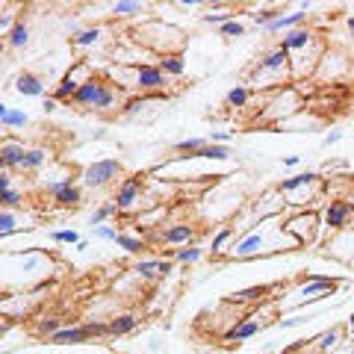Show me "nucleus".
Listing matches in <instances>:
<instances>
[{
	"instance_id": "obj_1",
	"label": "nucleus",
	"mask_w": 354,
	"mask_h": 354,
	"mask_svg": "<svg viewBox=\"0 0 354 354\" xmlns=\"http://www.w3.org/2000/svg\"><path fill=\"white\" fill-rule=\"evenodd\" d=\"M124 92L115 86V83H109L106 77H92L88 83L80 86V92L74 95V101L71 106L77 109H86V113H113V109H121L124 106Z\"/></svg>"
},
{
	"instance_id": "obj_2",
	"label": "nucleus",
	"mask_w": 354,
	"mask_h": 354,
	"mask_svg": "<svg viewBox=\"0 0 354 354\" xmlns=\"http://www.w3.org/2000/svg\"><path fill=\"white\" fill-rule=\"evenodd\" d=\"M283 80H292V53H286L283 48L274 44L272 50H266L263 57L254 65V74H251V83L254 86H272V83H283Z\"/></svg>"
},
{
	"instance_id": "obj_3",
	"label": "nucleus",
	"mask_w": 354,
	"mask_h": 354,
	"mask_svg": "<svg viewBox=\"0 0 354 354\" xmlns=\"http://www.w3.org/2000/svg\"><path fill=\"white\" fill-rule=\"evenodd\" d=\"M136 41L145 44L151 53L169 57V53L174 48H180L186 39H183V32L177 27H169V24H162V21H145V24L136 30Z\"/></svg>"
},
{
	"instance_id": "obj_4",
	"label": "nucleus",
	"mask_w": 354,
	"mask_h": 354,
	"mask_svg": "<svg viewBox=\"0 0 354 354\" xmlns=\"http://www.w3.org/2000/svg\"><path fill=\"white\" fill-rule=\"evenodd\" d=\"M274 216H281V213L263 216L260 221L248 225V234L242 236L234 248H230L227 257H230V260H254V257H263V254H269V251L278 254V251H274V245H269V234H266V225H269Z\"/></svg>"
},
{
	"instance_id": "obj_5",
	"label": "nucleus",
	"mask_w": 354,
	"mask_h": 354,
	"mask_svg": "<svg viewBox=\"0 0 354 354\" xmlns=\"http://www.w3.org/2000/svg\"><path fill=\"white\" fill-rule=\"evenodd\" d=\"M92 77H95L92 62H88V59H77L71 68L62 74V80L57 83V88H53V97H57L59 104H71V101H74V95L80 92V86L88 83Z\"/></svg>"
},
{
	"instance_id": "obj_6",
	"label": "nucleus",
	"mask_w": 354,
	"mask_h": 354,
	"mask_svg": "<svg viewBox=\"0 0 354 354\" xmlns=\"http://www.w3.org/2000/svg\"><path fill=\"white\" fill-rule=\"evenodd\" d=\"M283 230L298 245H307V242H313L316 234L322 230V216L313 213V209H298V213L283 218Z\"/></svg>"
},
{
	"instance_id": "obj_7",
	"label": "nucleus",
	"mask_w": 354,
	"mask_h": 354,
	"mask_svg": "<svg viewBox=\"0 0 354 354\" xmlns=\"http://www.w3.org/2000/svg\"><path fill=\"white\" fill-rule=\"evenodd\" d=\"M124 174V165H121V160H97L92 165H86L83 174H80V180L86 189H106V186H113L118 183V177Z\"/></svg>"
},
{
	"instance_id": "obj_8",
	"label": "nucleus",
	"mask_w": 354,
	"mask_h": 354,
	"mask_svg": "<svg viewBox=\"0 0 354 354\" xmlns=\"http://www.w3.org/2000/svg\"><path fill=\"white\" fill-rule=\"evenodd\" d=\"M354 225V216H351V207L346 198H337V201H328L325 209H322V230L330 236V234H339Z\"/></svg>"
},
{
	"instance_id": "obj_9",
	"label": "nucleus",
	"mask_w": 354,
	"mask_h": 354,
	"mask_svg": "<svg viewBox=\"0 0 354 354\" xmlns=\"http://www.w3.org/2000/svg\"><path fill=\"white\" fill-rule=\"evenodd\" d=\"M142 192H145V174L124 177V180L118 183V189H115V198H113V204L118 207V213H130V209L142 201Z\"/></svg>"
},
{
	"instance_id": "obj_10",
	"label": "nucleus",
	"mask_w": 354,
	"mask_h": 354,
	"mask_svg": "<svg viewBox=\"0 0 354 354\" xmlns=\"http://www.w3.org/2000/svg\"><path fill=\"white\" fill-rule=\"evenodd\" d=\"M165 86H169V77L160 71V65H136V92L139 95H165Z\"/></svg>"
},
{
	"instance_id": "obj_11",
	"label": "nucleus",
	"mask_w": 354,
	"mask_h": 354,
	"mask_svg": "<svg viewBox=\"0 0 354 354\" xmlns=\"http://www.w3.org/2000/svg\"><path fill=\"white\" fill-rule=\"evenodd\" d=\"M325 44L322 41H313V44H310V48L307 50H301V53H298V57L292 59V80L298 83V80H301V77H310V74H316V68H319V62H322L325 59Z\"/></svg>"
},
{
	"instance_id": "obj_12",
	"label": "nucleus",
	"mask_w": 354,
	"mask_h": 354,
	"mask_svg": "<svg viewBox=\"0 0 354 354\" xmlns=\"http://www.w3.org/2000/svg\"><path fill=\"white\" fill-rule=\"evenodd\" d=\"M325 254L346 266H354V225L339 230V234H330L325 242Z\"/></svg>"
},
{
	"instance_id": "obj_13",
	"label": "nucleus",
	"mask_w": 354,
	"mask_h": 354,
	"mask_svg": "<svg viewBox=\"0 0 354 354\" xmlns=\"http://www.w3.org/2000/svg\"><path fill=\"white\" fill-rule=\"evenodd\" d=\"M337 286H339L337 278H322V274H304L298 295H301L304 301H319V298H328L330 292L337 290ZM304 301H301V304H304Z\"/></svg>"
},
{
	"instance_id": "obj_14",
	"label": "nucleus",
	"mask_w": 354,
	"mask_h": 354,
	"mask_svg": "<svg viewBox=\"0 0 354 354\" xmlns=\"http://www.w3.org/2000/svg\"><path fill=\"white\" fill-rule=\"evenodd\" d=\"M27 145L21 139H15L12 133H6V139H3V145H0V169L3 171H18L21 169V162H24L27 157Z\"/></svg>"
},
{
	"instance_id": "obj_15",
	"label": "nucleus",
	"mask_w": 354,
	"mask_h": 354,
	"mask_svg": "<svg viewBox=\"0 0 354 354\" xmlns=\"http://www.w3.org/2000/svg\"><path fill=\"white\" fill-rule=\"evenodd\" d=\"M44 342H48V346H86V342H92V330H88L86 322H71Z\"/></svg>"
},
{
	"instance_id": "obj_16",
	"label": "nucleus",
	"mask_w": 354,
	"mask_h": 354,
	"mask_svg": "<svg viewBox=\"0 0 354 354\" xmlns=\"http://www.w3.org/2000/svg\"><path fill=\"white\" fill-rule=\"evenodd\" d=\"M195 236H198V227H195V225H189V221H177V225L165 227L157 239L162 242V245L186 248V245H195Z\"/></svg>"
},
{
	"instance_id": "obj_17",
	"label": "nucleus",
	"mask_w": 354,
	"mask_h": 354,
	"mask_svg": "<svg viewBox=\"0 0 354 354\" xmlns=\"http://www.w3.org/2000/svg\"><path fill=\"white\" fill-rule=\"evenodd\" d=\"M174 272L171 260H151V257H139L136 266H133V274L142 281H153V278H165V274Z\"/></svg>"
},
{
	"instance_id": "obj_18",
	"label": "nucleus",
	"mask_w": 354,
	"mask_h": 354,
	"mask_svg": "<svg viewBox=\"0 0 354 354\" xmlns=\"http://www.w3.org/2000/svg\"><path fill=\"white\" fill-rule=\"evenodd\" d=\"M298 189H307V192H322V177H319L316 171H301V174L290 177V180H283V183L278 186V192H281V195H295Z\"/></svg>"
},
{
	"instance_id": "obj_19",
	"label": "nucleus",
	"mask_w": 354,
	"mask_h": 354,
	"mask_svg": "<svg viewBox=\"0 0 354 354\" xmlns=\"http://www.w3.org/2000/svg\"><path fill=\"white\" fill-rule=\"evenodd\" d=\"M316 36H319V32L307 30V27H298V30L283 32V36H281V41H278V48H283L286 53H301V50H307L310 44L316 41Z\"/></svg>"
},
{
	"instance_id": "obj_20",
	"label": "nucleus",
	"mask_w": 354,
	"mask_h": 354,
	"mask_svg": "<svg viewBox=\"0 0 354 354\" xmlns=\"http://www.w3.org/2000/svg\"><path fill=\"white\" fill-rule=\"evenodd\" d=\"M307 15H310V3L304 0V3H298V9L295 12H283L274 24H269L266 27V32H290V30H298V27H304V21H307Z\"/></svg>"
},
{
	"instance_id": "obj_21",
	"label": "nucleus",
	"mask_w": 354,
	"mask_h": 354,
	"mask_svg": "<svg viewBox=\"0 0 354 354\" xmlns=\"http://www.w3.org/2000/svg\"><path fill=\"white\" fill-rule=\"evenodd\" d=\"M260 328H263V322L257 316H242L234 328H227L225 334H221V339H225V342H242V339H251Z\"/></svg>"
},
{
	"instance_id": "obj_22",
	"label": "nucleus",
	"mask_w": 354,
	"mask_h": 354,
	"mask_svg": "<svg viewBox=\"0 0 354 354\" xmlns=\"http://www.w3.org/2000/svg\"><path fill=\"white\" fill-rule=\"evenodd\" d=\"M12 88L18 95H24V97H41V101H44V83H41V77L32 74V71H21L15 77Z\"/></svg>"
},
{
	"instance_id": "obj_23",
	"label": "nucleus",
	"mask_w": 354,
	"mask_h": 354,
	"mask_svg": "<svg viewBox=\"0 0 354 354\" xmlns=\"http://www.w3.org/2000/svg\"><path fill=\"white\" fill-rule=\"evenodd\" d=\"M50 160V148H44V145H32L30 151H27V157H24V162H21V174H36L44 162Z\"/></svg>"
},
{
	"instance_id": "obj_24",
	"label": "nucleus",
	"mask_w": 354,
	"mask_h": 354,
	"mask_svg": "<svg viewBox=\"0 0 354 354\" xmlns=\"http://www.w3.org/2000/svg\"><path fill=\"white\" fill-rule=\"evenodd\" d=\"M104 36H106V30L104 27H86V30H77L74 36H71V44L74 48H80V50H86V48H97V44L104 41Z\"/></svg>"
},
{
	"instance_id": "obj_25",
	"label": "nucleus",
	"mask_w": 354,
	"mask_h": 354,
	"mask_svg": "<svg viewBox=\"0 0 354 354\" xmlns=\"http://www.w3.org/2000/svg\"><path fill=\"white\" fill-rule=\"evenodd\" d=\"M139 325V316H133V313H118L109 319V339H118V337H127L133 334Z\"/></svg>"
},
{
	"instance_id": "obj_26",
	"label": "nucleus",
	"mask_w": 354,
	"mask_h": 354,
	"mask_svg": "<svg viewBox=\"0 0 354 354\" xmlns=\"http://www.w3.org/2000/svg\"><path fill=\"white\" fill-rule=\"evenodd\" d=\"M0 124L9 130H18V127H27L30 124V115L24 113V109H15V106H9V104H0Z\"/></svg>"
},
{
	"instance_id": "obj_27",
	"label": "nucleus",
	"mask_w": 354,
	"mask_h": 354,
	"mask_svg": "<svg viewBox=\"0 0 354 354\" xmlns=\"http://www.w3.org/2000/svg\"><path fill=\"white\" fill-rule=\"evenodd\" d=\"M115 245H118L121 251L133 254V257H142V254L148 251V242H145V236H139V234H118Z\"/></svg>"
},
{
	"instance_id": "obj_28",
	"label": "nucleus",
	"mask_w": 354,
	"mask_h": 354,
	"mask_svg": "<svg viewBox=\"0 0 354 354\" xmlns=\"http://www.w3.org/2000/svg\"><path fill=\"white\" fill-rule=\"evenodd\" d=\"M157 65H160V71H162L165 77H183V74H186V62H183L180 53H169V57H160Z\"/></svg>"
},
{
	"instance_id": "obj_29",
	"label": "nucleus",
	"mask_w": 354,
	"mask_h": 354,
	"mask_svg": "<svg viewBox=\"0 0 354 354\" xmlns=\"http://www.w3.org/2000/svg\"><path fill=\"white\" fill-rule=\"evenodd\" d=\"M204 248L201 245H186V248H174V251H169V257L171 260H177V263H183V266H195L198 260H204Z\"/></svg>"
},
{
	"instance_id": "obj_30",
	"label": "nucleus",
	"mask_w": 354,
	"mask_h": 354,
	"mask_svg": "<svg viewBox=\"0 0 354 354\" xmlns=\"http://www.w3.org/2000/svg\"><path fill=\"white\" fill-rule=\"evenodd\" d=\"M145 3H139V0H118V3L109 6V12H113L115 18H133V15H142L145 12Z\"/></svg>"
},
{
	"instance_id": "obj_31",
	"label": "nucleus",
	"mask_w": 354,
	"mask_h": 354,
	"mask_svg": "<svg viewBox=\"0 0 354 354\" xmlns=\"http://www.w3.org/2000/svg\"><path fill=\"white\" fill-rule=\"evenodd\" d=\"M71 186H77V174H74V171H65V174L57 177V180H48V183H44V192H48L50 198H57V195H62L65 189H71Z\"/></svg>"
},
{
	"instance_id": "obj_32",
	"label": "nucleus",
	"mask_w": 354,
	"mask_h": 354,
	"mask_svg": "<svg viewBox=\"0 0 354 354\" xmlns=\"http://www.w3.org/2000/svg\"><path fill=\"white\" fill-rule=\"evenodd\" d=\"M30 44V27L24 24V21H18V27L6 36V48L9 50H21V48H27Z\"/></svg>"
},
{
	"instance_id": "obj_33",
	"label": "nucleus",
	"mask_w": 354,
	"mask_h": 354,
	"mask_svg": "<svg viewBox=\"0 0 354 354\" xmlns=\"http://www.w3.org/2000/svg\"><path fill=\"white\" fill-rule=\"evenodd\" d=\"M53 204H57V207H62V209L80 207V204H83V186L77 183V186H71V189H65L62 195H57V198H53Z\"/></svg>"
},
{
	"instance_id": "obj_34",
	"label": "nucleus",
	"mask_w": 354,
	"mask_h": 354,
	"mask_svg": "<svg viewBox=\"0 0 354 354\" xmlns=\"http://www.w3.org/2000/svg\"><path fill=\"white\" fill-rule=\"evenodd\" d=\"M313 342L319 346V351L330 354V351H334V348L339 346V342H342V328H330V330H325V334H319Z\"/></svg>"
},
{
	"instance_id": "obj_35",
	"label": "nucleus",
	"mask_w": 354,
	"mask_h": 354,
	"mask_svg": "<svg viewBox=\"0 0 354 354\" xmlns=\"http://www.w3.org/2000/svg\"><path fill=\"white\" fill-rule=\"evenodd\" d=\"M189 160H216V162H227V160H230V151H227V145H207L204 151H198L195 157H189Z\"/></svg>"
},
{
	"instance_id": "obj_36",
	"label": "nucleus",
	"mask_w": 354,
	"mask_h": 354,
	"mask_svg": "<svg viewBox=\"0 0 354 354\" xmlns=\"http://www.w3.org/2000/svg\"><path fill=\"white\" fill-rule=\"evenodd\" d=\"M251 101V88L248 86H234L227 92V106H234V109H245Z\"/></svg>"
},
{
	"instance_id": "obj_37",
	"label": "nucleus",
	"mask_w": 354,
	"mask_h": 354,
	"mask_svg": "<svg viewBox=\"0 0 354 354\" xmlns=\"http://www.w3.org/2000/svg\"><path fill=\"white\" fill-rule=\"evenodd\" d=\"M283 12H281V9L278 6H266V9H257V12H251V18H254V24H257V27H269V24H274V21H278Z\"/></svg>"
},
{
	"instance_id": "obj_38",
	"label": "nucleus",
	"mask_w": 354,
	"mask_h": 354,
	"mask_svg": "<svg viewBox=\"0 0 354 354\" xmlns=\"http://www.w3.org/2000/svg\"><path fill=\"white\" fill-rule=\"evenodd\" d=\"M207 145H209V139H183L174 145V151H180V157H195V153L204 151Z\"/></svg>"
},
{
	"instance_id": "obj_39",
	"label": "nucleus",
	"mask_w": 354,
	"mask_h": 354,
	"mask_svg": "<svg viewBox=\"0 0 354 354\" xmlns=\"http://www.w3.org/2000/svg\"><path fill=\"white\" fill-rule=\"evenodd\" d=\"M48 239H50V242H57V245H74V248L83 242L77 230H50Z\"/></svg>"
},
{
	"instance_id": "obj_40",
	"label": "nucleus",
	"mask_w": 354,
	"mask_h": 354,
	"mask_svg": "<svg viewBox=\"0 0 354 354\" xmlns=\"http://www.w3.org/2000/svg\"><path fill=\"white\" fill-rule=\"evenodd\" d=\"M65 325H71V322H65V319H57V316H50V319H39V334L48 339V337H53V334H59V330L65 328Z\"/></svg>"
},
{
	"instance_id": "obj_41",
	"label": "nucleus",
	"mask_w": 354,
	"mask_h": 354,
	"mask_svg": "<svg viewBox=\"0 0 354 354\" xmlns=\"http://www.w3.org/2000/svg\"><path fill=\"white\" fill-rule=\"evenodd\" d=\"M115 213H118V207H115L113 201H104V204H101V207H97L95 213H92V218H88V221H92V230H95V227H101L104 221H106V218H113Z\"/></svg>"
},
{
	"instance_id": "obj_42",
	"label": "nucleus",
	"mask_w": 354,
	"mask_h": 354,
	"mask_svg": "<svg viewBox=\"0 0 354 354\" xmlns=\"http://www.w3.org/2000/svg\"><path fill=\"white\" fill-rule=\"evenodd\" d=\"M0 204H3V209H18L21 204H24V189H3L0 192Z\"/></svg>"
},
{
	"instance_id": "obj_43",
	"label": "nucleus",
	"mask_w": 354,
	"mask_h": 354,
	"mask_svg": "<svg viewBox=\"0 0 354 354\" xmlns=\"http://www.w3.org/2000/svg\"><path fill=\"white\" fill-rule=\"evenodd\" d=\"M230 236H234V227H230V225H225V227H221L218 234L213 236V242H209V254H213V257H218V254H221V248L227 245V239H230Z\"/></svg>"
},
{
	"instance_id": "obj_44",
	"label": "nucleus",
	"mask_w": 354,
	"mask_h": 354,
	"mask_svg": "<svg viewBox=\"0 0 354 354\" xmlns=\"http://www.w3.org/2000/svg\"><path fill=\"white\" fill-rule=\"evenodd\" d=\"M266 292H269L266 286H251V290H239V292H234L230 298H234V301H239V304H242V301H260Z\"/></svg>"
},
{
	"instance_id": "obj_45",
	"label": "nucleus",
	"mask_w": 354,
	"mask_h": 354,
	"mask_svg": "<svg viewBox=\"0 0 354 354\" xmlns=\"http://www.w3.org/2000/svg\"><path fill=\"white\" fill-rule=\"evenodd\" d=\"M201 21L204 24H213V27H225L227 21H236V12H204Z\"/></svg>"
},
{
	"instance_id": "obj_46",
	"label": "nucleus",
	"mask_w": 354,
	"mask_h": 354,
	"mask_svg": "<svg viewBox=\"0 0 354 354\" xmlns=\"http://www.w3.org/2000/svg\"><path fill=\"white\" fill-rule=\"evenodd\" d=\"M148 101H151L148 95H136V97H127V101H124V106H121V115H136L139 109L145 106Z\"/></svg>"
},
{
	"instance_id": "obj_47",
	"label": "nucleus",
	"mask_w": 354,
	"mask_h": 354,
	"mask_svg": "<svg viewBox=\"0 0 354 354\" xmlns=\"http://www.w3.org/2000/svg\"><path fill=\"white\" fill-rule=\"evenodd\" d=\"M218 32L225 39H242L245 36V24H242V21H227L225 27H218Z\"/></svg>"
},
{
	"instance_id": "obj_48",
	"label": "nucleus",
	"mask_w": 354,
	"mask_h": 354,
	"mask_svg": "<svg viewBox=\"0 0 354 354\" xmlns=\"http://www.w3.org/2000/svg\"><path fill=\"white\" fill-rule=\"evenodd\" d=\"M118 225H101V227H95V236L97 239H104V242H115L118 239Z\"/></svg>"
},
{
	"instance_id": "obj_49",
	"label": "nucleus",
	"mask_w": 354,
	"mask_h": 354,
	"mask_svg": "<svg viewBox=\"0 0 354 354\" xmlns=\"http://www.w3.org/2000/svg\"><path fill=\"white\" fill-rule=\"evenodd\" d=\"M230 139H234V133L230 130H213L209 133V145H227Z\"/></svg>"
},
{
	"instance_id": "obj_50",
	"label": "nucleus",
	"mask_w": 354,
	"mask_h": 354,
	"mask_svg": "<svg viewBox=\"0 0 354 354\" xmlns=\"http://www.w3.org/2000/svg\"><path fill=\"white\" fill-rule=\"evenodd\" d=\"M307 322V316H281L278 319V328H298V325H304Z\"/></svg>"
},
{
	"instance_id": "obj_51",
	"label": "nucleus",
	"mask_w": 354,
	"mask_h": 354,
	"mask_svg": "<svg viewBox=\"0 0 354 354\" xmlns=\"http://www.w3.org/2000/svg\"><path fill=\"white\" fill-rule=\"evenodd\" d=\"M12 183H15V174L12 171H0V192L12 189Z\"/></svg>"
},
{
	"instance_id": "obj_52",
	"label": "nucleus",
	"mask_w": 354,
	"mask_h": 354,
	"mask_svg": "<svg viewBox=\"0 0 354 354\" xmlns=\"http://www.w3.org/2000/svg\"><path fill=\"white\" fill-rule=\"evenodd\" d=\"M339 139H342V130H328V133H325V139H322V145L330 148V145H337Z\"/></svg>"
},
{
	"instance_id": "obj_53",
	"label": "nucleus",
	"mask_w": 354,
	"mask_h": 354,
	"mask_svg": "<svg viewBox=\"0 0 354 354\" xmlns=\"http://www.w3.org/2000/svg\"><path fill=\"white\" fill-rule=\"evenodd\" d=\"M41 109H44L48 115H50V113H57V109H59V101H57L53 95H50V97H44V101H41Z\"/></svg>"
},
{
	"instance_id": "obj_54",
	"label": "nucleus",
	"mask_w": 354,
	"mask_h": 354,
	"mask_svg": "<svg viewBox=\"0 0 354 354\" xmlns=\"http://www.w3.org/2000/svg\"><path fill=\"white\" fill-rule=\"evenodd\" d=\"M298 162H301V160H298V157H286V160H283V165H286V169H295V165H298Z\"/></svg>"
},
{
	"instance_id": "obj_55",
	"label": "nucleus",
	"mask_w": 354,
	"mask_h": 354,
	"mask_svg": "<svg viewBox=\"0 0 354 354\" xmlns=\"http://www.w3.org/2000/svg\"><path fill=\"white\" fill-rule=\"evenodd\" d=\"M346 24H348V36L354 39V15H348V21H346Z\"/></svg>"
},
{
	"instance_id": "obj_56",
	"label": "nucleus",
	"mask_w": 354,
	"mask_h": 354,
	"mask_svg": "<svg viewBox=\"0 0 354 354\" xmlns=\"http://www.w3.org/2000/svg\"><path fill=\"white\" fill-rule=\"evenodd\" d=\"M346 328L351 330V334H354V310H351V316H348V322H346Z\"/></svg>"
},
{
	"instance_id": "obj_57",
	"label": "nucleus",
	"mask_w": 354,
	"mask_h": 354,
	"mask_svg": "<svg viewBox=\"0 0 354 354\" xmlns=\"http://www.w3.org/2000/svg\"><path fill=\"white\" fill-rule=\"evenodd\" d=\"M346 201H348V207H351V216H354V195H348Z\"/></svg>"
},
{
	"instance_id": "obj_58",
	"label": "nucleus",
	"mask_w": 354,
	"mask_h": 354,
	"mask_svg": "<svg viewBox=\"0 0 354 354\" xmlns=\"http://www.w3.org/2000/svg\"><path fill=\"white\" fill-rule=\"evenodd\" d=\"M348 177H351V183H354V174H348Z\"/></svg>"
}]
</instances>
